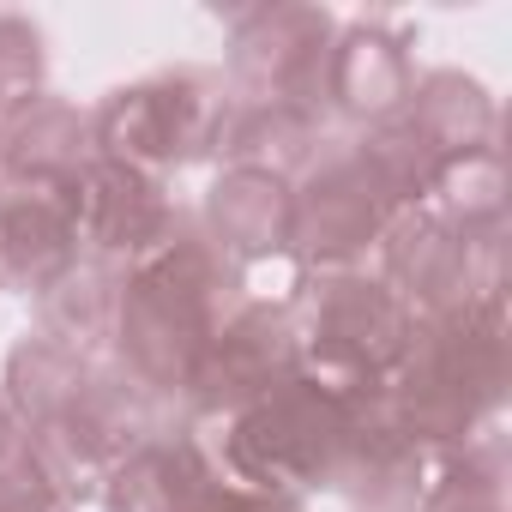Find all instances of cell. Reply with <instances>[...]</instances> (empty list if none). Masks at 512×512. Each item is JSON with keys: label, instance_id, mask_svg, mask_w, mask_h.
I'll return each mask as SVG.
<instances>
[{"label": "cell", "instance_id": "obj_1", "mask_svg": "<svg viewBox=\"0 0 512 512\" xmlns=\"http://www.w3.org/2000/svg\"><path fill=\"white\" fill-rule=\"evenodd\" d=\"M506 398H512L506 296L416 320L410 350L386 380V404H392L398 428L428 458H446L464 440H476L482 428H500Z\"/></svg>", "mask_w": 512, "mask_h": 512}, {"label": "cell", "instance_id": "obj_2", "mask_svg": "<svg viewBox=\"0 0 512 512\" xmlns=\"http://www.w3.org/2000/svg\"><path fill=\"white\" fill-rule=\"evenodd\" d=\"M362 398L368 392H332L308 374H284L253 404H241L229 422H217V440L205 452L217 476L247 482V488H272V494L332 488V470H338V452Z\"/></svg>", "mask_w": 512, "mask_h": 512}, {"label": "cell", "instance_id": "obj_3", "mask_svg": "<svg viewBox=\"0 0 512 512\" xmlns=\"http://www.w3.org/2000/svg\"><path fill=\"white\" fill-rule=\"evenodd\" d=\"M290 326H296V374L332 392H374L410 350L416 314L368 272H308L296 278Z\"/></svg>", "mask_w": 512, "mask_h": 512}, {"label": "cell", "instance_id": "obj_4", "mask_svg": "<svg viewBox=\"0 0 512 512\" xmlns=\"http://www.w3.org/2000/svg\"><path fill=\"white\" fill-rule=\"evenodd\" d=\"M229 79L211 67H163L145 73L133 85H115L97 109H91V139L97 157L145 169V175H169L187 169L199 157H217V133L229 121Z\"/></svg>", "mask_w": 512, "mask_h": 512}, {"label": "cell", "instance_id": "obj_5", "mask_svg": "<svg viewBox=\"0 0 512 512\" xmlns=\"http://www.w3.org/2000/svg\"><path fill=\"white\" fill-rule=\"evenodd\" d=\"M296 193V260L308 272H356L368 253H380L386 229L410 211L362 133L332 139L314 151V163L290 181Z\"/></svg>", "mask_w": 512, "mask_h": 512}, {"label": "cell", "instance_id": "obj_6", "mask_svg": "<svg viewBox=\"0 0 512 512\" xmlns=\"http://www.w3.org/2000/svg\"><path fill=\"white\" fill-rule=\"evenodd\" d=\"M151 434H163L157 428V392L139 386L115 356H103V362H85L73 398L25 446L37 452V464L55 476V488L67 500H91V494H103L109 470L127 452H139Z\"/></svg>", "mask_w": 512, "mask_h": 512}, {"label": "cell", "instance_id": "obj_7", "mask_svg": "<svg viewBox=\"0 0 512 512\" xmlns=\"http://www.w3.org/2000/svg\"><path fill=\"white\" fill-rule=\"evenodd\" d=\"M380 284L416 314H452V308H470V302H488V296H506V229L500 235H470L458 223H446L434 205H416L404 211L386 241H380Z\"/></svg>", "mask_w": 512, "mask_h": 512}, {"label": "cell", "instance_id": "obj_8", "mask_svg": "<svg viewBox=\"0 0 512 512\" xmlns=\"http://www.w3.org/2000/svg\"><path fill=\"white\" fill-rule=\"evenodd\" d=\"M338 37V19L308 0H284V7H241L229 19V91L235 97H278L302 103L326 121L320 109V73L326 49Z\"/></svg>", "mask_w": 512, "mask_h": 512}, {"label": "cell", "instance_id": "obj_9", "mask_svg": "<svg viewBox=\"0 0 512 512\" xmlns=\"http://www.w3.org/2000/svg\"><path fill=\"white\" fill-rule=\"evenodd\" d=\"M73 205H79V260L115 278H133L181 223V205L163 175H145L109 157H91L79 169Z\"/></svg>", "mask_w": 512, "mask_h": 512}, {"label": "cell", "instance_id": "obj_10", "mask_svg": "<svg viewBox=\"0 0 512 512\" xmlns=\"http://www.w3.org/2000/svg\"><path fill=\"white\" fill-rule=\"evenodd\" d=\"M284 374H296V326H290V302H266L247 296L199 350L193 374H187V416L199 422H229L241 404H253L266 386H278Z\"/></svg>", "mask_w": 512, "mask_h": 512}, {"label": "cell", "instance_id": "obj_11", "mask_svg": "<svg viewBox=\"0 0 512 512\" xmlns=\"http://www.w3.org/2000/svg\"><path fill=\"white\" fill-rule=\"evenodd\" d=\"M416 91V61H410V31L392 13H362L338 25L320 73V109L350 121V127H386L410 109Z\"/></svg>", "mask_w": 512, "mask_h": 512}, {"label": "cell", "instance_id": "obj_12", "mask_svg": "<svg viewBox=\"0 0 512 512\" xmlns=\"http://www.w3.org/2000/svg\"><path fill=\"white\" fill-rule=\"evenodd\" d=\"M211 320L187 302H175L169 290H157L151 278H121V308H115V338H109V356L139 380L151 386L157 398L163 392H187V374L199 362V350L211 344Z\"/></svg>", "mask_w": 512, "mask_h": 512}, {"label": "cell", "instance_id": "obj_13", "mask_svg": "<svg viewBox=\"0 0 512 512\" xmlns=\"http://www.w3.org/2000/svg\"><path fill=\"white\" fill-rule=\"evenodd\" d=\"M428 464L434 458L398 428L386 386H380L350 416V434H344V452L332 470V494L350 500L356 512H416V500L428 488Z\"/></svg>", "mask_w": 512, "mask_h": 512}, {"label": "cell", "instance_id": "obj_14", "mask_svg": "<svg viewBox=\"0 0 512 512\" xmlns=\"http://www.w3.org/2000/svg\"><path fill=\"white\" fill-rule=\"evenodd\" d=\"M79 266V205L67 187L13 181L0 199V284L25 290L31 302Z\"/></svg>", "mask_w": 512, "mask_h": 512}, {"label": "cell", "instance_id": "obj_15", "mask_svg": "<svg viewBox=\"0 0 512 512\" xmlns=\"http://www.w3.org/2000/svg\"><path fill=\"white\" fill-rule=\"evenodd\" d=\"M199 223L241 272L296 253V193L284 175H266V169H223L205 193Z\"/></svg>", "mask_w": 512, "mask_h": 512}, {"label": "cell", "instance_id": "obj_16", "mask_svg": "<svg viewBox=\"0 0 512 512\" xmlns=\"http://www.w3.org/2000/svg\"><path fill=\"white\" fill-rule=\"evenodd\" d=\"M97 157L91 139V109L43 91L31 103H19L13 115H0V163L13 181H37V187H67L79 181V169Z\"/></svg>", "mask_w": 512, "mask_h": 512}, {"label": "cell", "instance_id": "obj_17", "mask_svg": "<svg viewBox=\"0 0 512 512\" xmlns=\"http://www.w3.org/2000/svg\"><path fill=\"white\" fill-rule=\"evenodd\" d=\"M326 145V121L302 103H278V97H235L229 121L217 133V157L229 169H266L296 181L314 151Z\"/></svg>", "mask_w": 512, "mask_h": 512}, {"label": "cell", "instance_id": "obj_18", "mask_svg": "<svg viewBox=\"0 0 512 512\" xmlns=\"http://www.w3.org/2000/svg\"><path fill=\"white\" fill-rule=\"evenodd\" d=\"M217 476L205 440L193 434H151L139 452H127L103 482V512H187L199 488Z\"/></svg>", "mask_w": 512, "mask_h": 512}, {"label": "cell", "instance_id": "obj_19", "mask_svg": "<svg viewBox=\"0 0 512 512\" xmlns=\"http://www.w3.org/2000/svg\"><path fill=\"white\" fill-rule=\"evenodd\" d=\"M404 121L416 127V139H422L440 163L500 145V103L488 97V85H482L476 73H458V67L416 73V91H410Z\"/></svg>", "mask_w": 512, "mask_h": 512}, {"label": "cell", "instance_id": "obj_20", "mask_svg": "<svg viewBox=\"0 0 512 512\" xmlns=\"http://www.w3.org/2000/svg\"><path fill=\"white\" fill-rule=\"evenodd\" d=\"M115 308H121V278L79 260L67 278H55L37 296V332L79 362H103L115 338Z\"/></svg>", "mask_w": 512, "mask_h": 512}, {"label": "cell", "instance_id": "obj_21", "mask_svg": "<svg viewBox=\"0 0 512 512\" xmlns=\"http://www.w3.org/2000/svg\"><path fill=\"white\" fill-rule=\"evenodd\" d=\"M506 482H512L506 434L482 428L476 440H464L458 452L428 464V488H422L416 512H512L506 506Z\"/></svg>", "mask_w": 512, "mask_h": 512}, {"label": "cell", "instance_id": "obj_22", "mask_svg": "<svg viewBox=\"0 0 512 512\" xmlns=\"http://www.w3.org/2000/svg\"><path fill=\"white\" fill-rule=\"evenodd\" d=\"M79 374H85V362L67 356L61 344H49L43 332H25V338L13 344L7 380H0V386H7V392H0V404L13 410V422L25 428V440H31L37 428H49V416L73 398Z\"/></svg>", "mask_w": 512, "mask_h": 512}, {"label": "cell", "instance_id": "obj_23", "mask_svg": "<svg viewBox=\"0 0 512 512\" xmlns=\"http://www.w3.org/2000/svg\"><path fill=\"white\" fill-rule=\"evenodd\" d=\"M428 205L470 235H500L506 229V157H500V145L440 163Z\"/></svg>", "mask_w": 512, "mask_h": 512}, {"label": "cell", "instance_id": "obj_24", "mask_svg": "<svg viewBox=\"0 0 512 512\" xmlns=\"http://www.w3.org/2000/svg\"><path fill=\"white\" fill-rule=\"evenodd\" d=\"M49 79V37L31 13H0V115H13L19 103L43 97Z\"/></svg>", "mask_w": 512, "mask_h": 512}, {"label": "cell", "instance_id": "obj_25", "mask_svg": "<svg viewBox=\"0 0 512 512\" xmlns=\"http://www.w3.org/2000/svg\"><path fill=\"white\" fill-rule=\"evenodd\" d=\"M0 512H73V500L55 488V476L37 464L25 440L0 458Z\"/></svg>", "mask_w": 512, "mask_h": 512}, {"label": "cell", "instance_id": "obj_26", "mask_svg": "<svg viewBox=\"0 0 512 512\" xmlns=\"http://www.w3.org/2000/svg\"><path fill=\"white\" fill-rule=\"evenodd\" d=\"M187 512H308V506H302V494H272V488H247V482L211 476Z\"/></svg>", "mask_w": 512, "mask_h": 512}, {"label": "cell", "instance_id": "obj_27", "mask_svg": "<svg viewBox=\"0 0 512 512\" xmlns=\"http://www.w3.org/2000/svg\"><path fill=\"white\" fill-rule=\"evenodd\" d=\"M19 440H25V434H19V422H13V410H7V404H0V458H7V452H13Z\"/></svg>", "mask_w": 512, "mask_h": 512}]
</instances>
